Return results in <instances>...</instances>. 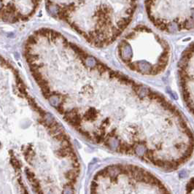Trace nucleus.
I'll list each match as a JSON object with an SVG mask.
<instances>
[{
	"label": "nucleus",
	"mask_w": 194,
	"mask_h": 194,
	"mask_svg": "<svg viewBox=\"0 0 194 194\" xmlns=\"http://www.w3.org/2000/svg\"><path fill=\"white\" fill-rule=\"evenodd\" d=\"M137 0H47L52 16L66 22L80 34L83 25H92L87 41L97 48L114 42L128 26Z\"/></svg>",
	"instance_id": "1"
},
{
	"label": "nucleus",
	"mask_w": 194,
	"mask_h": 194,
	"mask_svg": "<svg viewBox=\"0 0 194 194\" xmlns=\"http://www.w3.org/2000/svg\"><path fill=\"white\" fill-rule=\"evenodd\" d=\"M40 0H2V19L15 23L26 21L35 12Z\"/></svg>",
	"instance_id": "2"
},
{
	"label": "nucleus",
	"mask_w": 194,
	"mask_h": 194,
	"mask_svg": "<svg viewBox=\"0 0 194 194\" xmlns=\"http://www.w3.org/2000/svg\"><path fill=\"white\" fill-rule=\"evenodd\" d=\"M80 169H73L72 170L68 171L65 173V177L66 179L69 180H77L78 177L80 174Z\"/></svg>",
	"instance_id": "3"
},
{
	"label": "nucleus",
	"mask_w": 194,
	"mask_h": 194,
	"mask_svg": "<svg viewBox=\"0 0 194 194\" xmlns=\"http://www.w3.org/2000/svg\"><path fill=\"white\" fill-rule=\"evenodd\" d=\"M85 117H86V120H95L97 117V111H96V109L94 108H90L87 112H86Z\"/></svg>",
	"instance_id": "4"
},
{
	"label": "nucleus",
	"mask_w": 194,
	"mask_h": 194,
	"mask_svg": "<svg viewBox=\"0 0 194 194\" xmlns=\"http://www.w3.org/2000/svg\"><path fill=\"white\" fill-rule=\"evenodd\" d=\"M180 30V26L179 24H177L176 22L172 21L171 23H169L166 26V30L167 32H171V33H174V32H177Z\"/></svg>",
	"instance_id": "5"
},
{
	"label": "nucleus",
	"mask_w": 194,
	"mask_h": 194,
	"mask_svg": "<svg viewBox=\"0 0 194 194\" xmlns=\"http://www.w3.org/2000/svg\"><path fill=\"white\" fill-rule=\"evenodd\" d=\"M97 68L98 71H99L101 74H102V73H105V72H107V71L110 70L108 67L106 66V65L102 64L101 62H99H99H97Z\"/></svg>",
	"instance_id": "6"
},
{
	"label": "nucleus",
	"mask_w": 194,
	"mask_h": 194,
	"mask_svg": "<svg viewBox=\"0 0 194 194\" xmlns=\"http://www.w3.org/2000/svg\"><path fill=\"white\" fill-rule=\"evenodd\" d=\"M53 137H54V139L55 140H57V141H59V142H62V141H64V140H66V139H70L69 136L67 135V134L65 133V132H62V133L58 134H56V135L53 136Z\"/></svg>",
	"instance_id": "7"
},
{
	"label": "nucleus",
	"mask_w": 194,
	"mask_h": 194,
	"mask_svg": "<svg viewBox=\"0 0 194 194\" xmlns=\"http://www.w3.org/2000/svg\"><path fill=\"white\" fill-rule=\"evenodd\" d=\"M184 27L186 29L190 30L194 28V20L191 18L187 19L184 23Z\"/></svg>",
	"instance_id": "8"
},
{
	"label": "nucleus",
	"mask_w": 194,
	"mask_h": 194,
	"mask_svg": "<svg viewBox=\"0 0 194 194\" xmlns=\"http://www.w3.org/2000/svg\"><path fill=\"white\" fill-rule=\"evenodd\" d=\"M10 162H11V164H12L13 166L14 167L15 169L18 170L19 169H21V163L19 162L18 160H16V159L14 158V156L11 157Z\"/></svg>",
	"instance_id": "9"
},
{
	"label": "nucleus",
	"mask_w": 194,
	"mask_h": 194,
	"mask_svg": "<svg viewBox=\"0 0 194 194\" xmlns=\"http://www.w3.org/2000/svg\"><path fill=\"white\" fill-rule=\"evenodd\" d=\"M26 174L27 176V178L29 181H31L32 180H33L34 177H35V175H34V173L32 172V171H30L28 169H26Z\"/></svg>",
	"instance_id": "10"
},
{
	"label": "nucleus",
	"mask_w": 194,
	"mask_h": 194,
	"mask_svg": "<svg viewBox=\"0 0 194 194\" xmlns=\"http://www.w3.org/2000/svg\"><path fill=\"white\" fill-rule=\"evenodd\" d=\"M55 109H56V110L59 112L60 114L63 115V114H65V112H66V111L64 110V107H63V102H61L59 104L58 106L55 107Z\"/></svg>",
	"instance_id": "11"
},
{
	"label": "nucleus",
	"mask_w": 194,
	"mask_h": 194,
	"mask_svg": "<svg viewBox=\"0 0 194 194\" xmlns=\"http://www.w3.org/2000/svg\"><path fill=\"white\" fill-rule=\"evenodd\" d=\"M70 146H72L70 139L64 140V141H62L61 143V147H70Z\"/></svg>",
	"instance_id": "12"
},
{
	"label": "nucleus",
	"mask_w": 194,
	"mask_h": 194,
	"mask_svg": "<svg viewBox=\"0 0 194 194\" xmlns=\"http://www.w3.org/2000/svg\"><path fill=\"white\" fill-rule=\"evenodd\" d=\"M115 130H112V131H111V133H109L108 134V137H109L110 138H112L115 137Z\"/></svg>",
	"instance_id": "13"
},
{
	"label": "nucleus",
	"mask_w": 194,
	"mask_h": 194,
	"mask_svg": "<svg viewBox=\"0 0 194 194\" xmlns=\"http://www.w3.org/2000/svg\"><path fill=\"white\" fill-rule=\"evenodd\" d=\"M191 18L194 20V8H192L191 10Z\"/></svg>",
	"instance_id": "14"
},
{
	"label": "nucleus",
	"mask_w": 194,
	"mask_h": 194,
	"mask_svg": "<svg viewBox=\"0 0 194 194\" xmlns=\"http://www.w3.org/2000/svg\"><path fill=\"white\" fill-rule=\"evenodd\" d=\"M185 175H186V174H185V172H180V177H185Z\"/></svg>",
	"instance_id": "15"
}]
</instances>
